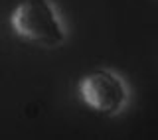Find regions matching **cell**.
<instances>
[{"label": "cell", "mask_w": 158, "mask_h": 140, "mask_svg": "<svg viewBox=\"0 0 158 140\" xmlns=\"http://www.w3.org/2000/svg\"><path fill=\"white\" fill-rule=\"evenodd\" d=\"M10 26L16 36L44 47L65 42V28L52 0H22L10 16Z\"/></svg>", "instance_id": "obj_1"}, {"label": "cell", "mask_w": 158, "mask_h": 140, "mask_svg": "<svg viewBox=\"0 0 158 140\" xmlns=\"http://www.w3.org/2000/svg\"><path fill=\"white\" fill-rule=\"evenodd\" d=\"M77 91L81 101L101 114H117L128 101V89L117 73L97 69L79 81Z\"/></svg>", "instance_id": "obj_2"}]
</instances>
